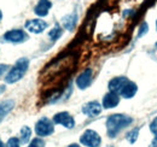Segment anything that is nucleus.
Wrapping results in <instances>:
<instances>
[{
    "mask_svg": "<svg viewBox=\"0 0 157 147\" xmlns=\"http://www.w3.org/2000/svg\"><path fill=\"white\" fill-rule=\"evenodd\" d=\"M133 122V118L127 116V115H122V113H115L111 115L110 117H108L106 119V131H108V136L109 138H116L118 133L124 128H127L131 123Z\"/></svg>",
    "mask_w": 157,
    "mask_h": 147,
    "instance_id": "obj_1",
    "label": "nucleus"
},
{
    "mask_svg": "<svg viewBox=\"0 0 157 147\" xmlns=\"http://www.w3.org/2000/svg\"><path fill=\"white\" fill-rule=\"evenodd\" d=\"M29 68V59L28 58H20L15 65L10 69V71L5 76V82L6 83H16L20 80L23 78V76L28 71Z\"/></svg>",
    "mask_w": 157,
    "mask_h": 147,
    "instance_id": "obj_2",
    "label": "nucleus"
},
{
    "mask_svg": "<svg viewBox=\"0 0 157 147\" xmlns=\"http://www.w3.org/2000/svg\"><path fill=\"white\" fill-rule=\"evenodd\" d=\"M53 121H51L47 117H41L35 124V133L40 138H45V136H50L53 134L55 131V126H53Z\"/></svg>",
    "mask_w": 157,
    "mask_h": 147,
    "instance_id": "obj_3",
    "label": "nucleus"
},
{
    "mask_svg": "<svg viewBox=\"0 0 157 147\" xmlns=\"http://www.w3.org/2000/svg\"><path fill=\"white\" fill-rule=\"evenodd\" d=\"M28 39H29L28 34L23 29H11L6 32L1 37L2 41L10 42V43H22V42H25Z\"/></svg>",
    "mask_w": 157,
    "mask_h": 147,
    "instance_id": "obj_4",
    "label": "nucleus"
},
{
    "mask_svg": "<svg viewBox=\"0 0 157 147\" xmlns=\"http://www.w3.org/2000/svg\"><path fill=\"white\" fill-rule=\"evenodd\" d=\"M80 142L86 147H99L101 144V138L97 131L92 129H87L80 138Z\"/></svg>",
    "mask_w": 157,
    "mask_h": 147,
    "instance_id": "obj_5",
    "label": "nucleus"
},
{
    "mask_svg": "<svg viewBox=\"0 0 157 147\" xmlns=\"http://www.w3.org/2000/svg\"><path fill=\"white\" fill-rule=\"evenodd\" d=\"M47 27H48L47 22L40 18L28 19L24 24V28L33 34H41L42 32H45V29H47Z\"/></svg>",
    "mask_w": 157,
    "mask_h": 147,
    "instance_id": "obj_6",
    "label": "nucleus"
},
{
    "mask_svg": "<svg viewBox=\"0 0 157 147\" xmlns=\"http://www.w3.org/2000/svg\"><path fill=\"white\" fill-rule=\"evenodd\" d=\"M53 123L55 124H60V126H63V127L68 129H71L75 126V119L69 112L63 111V112H58L53 116Z\"/></svg>",
    "mask_w": 157,
    "mask_h": 147,
    "instance_id": "obj_7",
    "label": "nucleus"
},
{
    "mask_svg": "<svg viewBox=\"0 0 157 147\" xmlns=\"http://www.w3.org/2000/svg\"><path fill=\"white\" fill-rule=\"evenodd\" d=\"M93 80V71L92 69H86L80 74L76 78V86L80 89H86L91 86Z\"/></svg>",
    "mask_w": 157,
    "mask_h": 147,
    "instance_id": "obj_8",
    "label": "nucleus"
},
{
    "mask_svg": "<svg viewBox=\"0 0 157 147\" xmlns=\"http://www.w3.org/2000/svg\"><path fill=\"white\" fill-rule=\"evenodd\" d=\"M103 110V106L99 104L98 101H90L87 104L83 105L82 107V113L86 115L87 117H97L100 115V112Z\"/></svg>",
    "mask_w": 157,
    "mask_h": 147,
    "instance_id": "obj_9",
    "label": "nucleus"
},
{
    "mask_svg": "<svg viewBox=\"0 0 157 147\" xmlns=\"http://www.w3.org/2000/svg\"><path fill=\"white\" fill-rule=\"evenodd\" d=\"M120 103V95L115 92H109L106 93L103 98V103L101 106L104 109H114Z\"/></svg>",
    "mask_w": 157,
    "mask_h": 147,
    "instance_id": "obj_10",
    "label": "nucleus"
},
{
    "mask_svg": "<svg viewBox=\"0 0 157 147\" xmlns=\"http://www.w3.org/2000/svg\"><path fill=\"white\" fill-rule=\"evenodd\" d=\"M51 7H52L51 0H39L34 7V13L39 17H46L48 15Z\"/></svg>",
    "mask_w": 157,
    "mask_h": 147,
    "instance_id": "obj_11",
    "label": "nucleus"
},
{
    "mask_svg": "<svg viewBox=\"0 0 157 147\" xmlns=\"http://www.w3.org/2000/svg\"><path fill=\"white\" fill-rule=\"evenodd\" d=\"M128 81H129V80H128L126 76H117V77H114L113 80L109 81V91L120 94L121 89L123 88V86H124Z\"/></svg>",
    "mask_w": 157,
    "mask_h": 147,
    "instance_id": "obj_12",
    "label": "nucleus"
},
{
    "mask_svg": "<svg viewBox=\"0 0 157 147\" xmlns=\"http://www.w3.org/2000/svg\"><path fill=\"white\" fill-rule=\"evenodd\" d=\"M78 13H76V11H74V12H71V13H68V15H65L63 18H62V27L64 28V29H67V30H69V32H71V30H74V28L76 27V24H78Z\"/></svg>",
    "mask_w": 157,
    "mask_h": 147,
    "instance_id": "obj_13",
    "label": "nucleus"
},
{
    "mask_svg": "<svg viewBox=\"0 0 157 147\" xmlns=\"http://www.w3.org/2000/svg\"><path fill=\"white\" fill-rule=\"evenodd\" d=\"M137 91H138L137 83H134V82H132V81H128V82L123 86V88L121 89L120 95H121L122 98H124V99H131V98H133V96L137 94Z\"/></svg>",
    "mask_w": 157,
    "mask_h": 147,
    "instance_id": "obj_14",
    "label": "nucleus"
},
{
    "mask_svg": "<svg viewBox=\"0 0 157 147\" xmlns=\"http://www.w3.org/2000/svg\"><path fill=\"white\" fill-rule=\"evenodd\" d=\"M13 107H15V101L13 100H5L4 103L0 104V123L12 111Z\"/></svg>",
    "mask_w": 157,
    "mask_h": 147,
    "instance_id": "obj_15",
    "label": "nucleus"
},
{
    "mask_svg": "<svg viewBox=\"0 0 157 147\" xmlns=\"http://www.w3.org/2000/svg\"><path fill=\"white\" fill-rule=\"evenodd\" d=\"M62 35H63V28H62V25H59L58 23L55 24V27L48 32V37L52 41H57Z\"/></svg>",
    "mask_w": 157,
    "mask_h": 147,
    "instance_id": "obj_16",
    "label": "nucleus"
},
{
    "mask_svg": "<svg viewBox=\"0 0 157 147\" xmlns=\"http://www.w3.org/2000/svg\"><path fill=\"white\" fill-rule=\"evenodd\" d=\"M30 136H32V129L27 126H24L23 128L21 129V138H20V141L21 144H27L29 140H30Z\"/></svg>",
    "mask_w": 157,
    "mask_h": 147,
    "instance_id": "obj_17",
    "label": "nucleus"
},
{
    "mask_svg": "<svg viewBox=\"0 0 157 147\" xmlns=\"http://www.w3.org/2000/svg\"><path fill=\"white\" fill-rule=\"evenodd\" d=\"M138 135H139V128H134L127 134L126 138H127V140H128L129 144H134L138 140Z\"/></svg>",
    "mask_w": 157,
    "mask_h": 147,
    "instance_id": "obj_18",
    "label": "nucleus"
},
{
    "mask_svg": "<svg viewBox=\"0 0 157 147\" xmlns=\"http://www.w3.org/2000/svg\"><path fill=\"white\" fill-rule=\"evenodd\" d=\"M28 147H45V142H44V140L39 136V138L33 139Z\"/></svg>",
    "mask_w": 157,
    "mask_h": 147,
    "instance_id": "obj_19",
    "label": "nucleus"
},
{
    "mask_svg": "<svg viewBox=\"0 0 157 147\" xmlns=\"http://www.w3.org/2000/svg\"><path fill=\"white\" fill-rule=\"evenodd\" d=\"M147 32H149V25H147V23H146V22H143V23L140 24V27H139V33H138V37L144 36V35H145Z\"/></svg>",
    "mask_w": 157,
    "mask_h": 147,
    "instance_id": "obj_20",
    "label": "nucleus"
},
{
    "mask_svg": "<svg viewBox=\"0 0 157 147\" xmlns=\"http://www.w3.org/2000/svg\"><path fill=\"white\" fill-rule=\"evenodd\" d=\"M20 145L21 141L17 138H10L9 141L6 142V147H20Z\"/></svg>",
    "mask_w": 157,
    "mask_h": 147,
    "instance_id": "obj_21",
    "label": "nucleus"
},
{
    "mask_svg": "<svg viewBox=\"0 0 157 147\" xmlns=\"http://www.w3.org/2000/svg\"><path fill=\"white\" fill-rule=\"evenodd\" d=\"M150 130H151V133H154L155 135L157 134V117L151 122V124H150Z\"/></svg>",
    "mask_w": 157,
    "mask_h": 147,
    "instance_id": "obj_22",
    "label": "nucleus"
},
{
    "mask_svg": "<svg viewBox=\"0 0 157 147\" xmlns=\"http://www.w3.org/2000/svg\"><path fill=\"white\" fill-rule=\"evenodd\" d=\"M7 69H9V66L6 64H0V76H2L4 74L6 73Z\"/></svg>",
    "mask_w": 157,
    "mask_h": 147,
    "instance_id": "obj_23",
    "label": "nucleus"
},
{
    "mask_svg": "<svg viewBox=\"0 0 157 147\" xmlns=\"http://www.w3.org/2000/svg\"><path fill=\"white\" fill-rule=\"evenodd\" d=\"M150 147H157V134L155 135V139L152 140V142H151Z\"/></svg>",
    "mask_w": 157,
    "mask_h": 147,
    "instance_id": "obj_24",
    "label": "nucleus"
},
{
    "mask_svg": "<svg viewBox=\"0 0 157 147\" xmlns=\"http://www.w3.org/2000/svg\"><path fill=\"white\" fill-rule=\"evenodd\" d=\"M5 91H6V86L5 85H0V95L5 92Z\"/></svg>",
    "mask_w": 157,
    "mask_h": 147,
    "instance_id": "obj_25",
    "label": "nucleus"
},
{
    "mask_svg": "<svg viewBox=\"0 0 157 147\" xmlns=\"http://www.w3.org/2000/svg\"><path fill=\"white\" fill-rule=\"evenodd\" d=\"M68 147H80V146H78V144H71V145H69Z\"/></svg>",
    "mask_w": 157,
    "mask_h": 147,
    "instance_id": "obj_26",
    "label": "nucleus"
},
{
    "mask_svg": "<svg viewBox=\"0 0 157 147\" xmlns=\"http://www.w3.org/2000/svg\"><path fill=\"white\" fill-rule=\"evenodd\" d=\"M0 147H6V145H5V144H4L1 140H0Z\"/></svg>",
    "mask_w": 157,
    "mask_h": 147,
    "instance_id": "obj_27",
    "label": "nucleus"
},
{
    "mask_svg": "<svg viewBox=\"0 0 157 147\" xmlns=\"http://www.w3.org/2000/svg\"><path fill=\"white\" fill-rule=\"evenodd\" d=\"M1 21H2V11L0 10V23H1Z\"/></svg>",
    "mask_w": 157,
    "mask_h": 147,
    "instance_id": "obj_28",
    "label": "nucleus"
},
{
    "mask_svg": "<svg viewBox=\"0 0 157 147\" xmlns=\"http://www.w3.org/2000/svg\"><path fill=\"white\" fill-rule=\"evenodd\" d=\"M156 29H157V21H156Z\"/></svg>",
    "mask_w": 157,
    "mask_h": 147,
    "instance_id": "obj_29",
    "label": "nucleus"
},
{
    "mask_svg": "<svg viewBox=\"0 0 157 147\" xmlns=\"http://www.w3.org/2000/svg\"><path fill=\"white\" fill-rule=\"evenodd\" d=\"M156 48H157V42H156Z\"/></svg>",
    "mask_w": 157,
    "mask_h": 147,
    "instance_id": "obj_30",
    "label": "nucleus"
}]
</instances>
